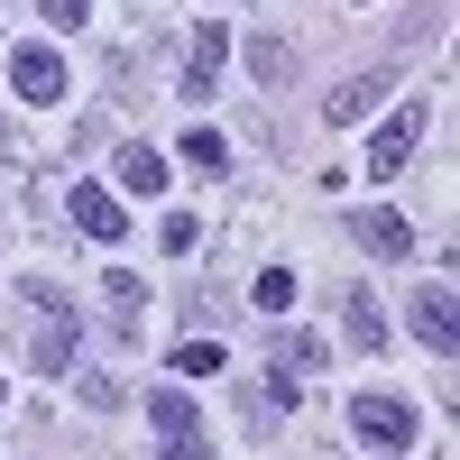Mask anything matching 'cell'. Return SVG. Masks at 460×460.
Segmentation results:
<instances>
[{
	"instance_id": "obj_1",
	"label": "cell",
	"mask_w": 460,
	"mask_h": 460,
	"mask_svg": "<svg viewBox=\"0 0 460 460\" xmlns=\"http://www.w3.org/2000/svg\"><path fill=\"white\" fill-rule=\"evenodd\" d=\"M147 424H157V460H212L203 405L184 396V387H147Z\"/></svg>"
},
{
	"instance_id": "obj_2",
	"label": "cell",
	"mask_w": 460,
	"mask_h": 460,
	"mask_svg": "<svg viewBox=\"0 0 460 460\" xmlns=\"http://www.w3.org/2000/svg\"><path fill=\"white\" fill-rule=\"evenodd\" d=\"M350 433L368 442V451H414V433H424V424H414V405L405 396H350Z\"/></svg>"
},
{
	"instance_id": "obj_3",
	"label": "cell",
	"mask_w": 460,
	"mask_h": 460,
	"mask_svg": "<svg viewBox=\"0 0 460 460\" xmlns=\"http://www.w3.org/2000/svg\"><path fill=\"white\" fill-rule=\"evenodd\" d=\"M424 129H433V111H424V102H405L396 120H387V129L368 138V166H359V175H377V184H396V175L414 166V147H424Z\"/></svg>"
},
{
	"instance_id": "obj_4",
	"label": "cell",
	"mask_w": 460,
	"mask_h": 460,
	"mask_svg": "<svg viewBox=\"0 0 460 460\" xmlns=\"http://www.w3.org/2000/svg\"><path fill=\"white\" fill-rule=\"evenodd\" d=\"M28 304L47 314V332H37V350H28V359L47 368V377H56V368H74V341H84V323H74V304H65V295H56L47 277H28Z\"/></svg>"
},
{
	"instance_id": "obj_5",
	"label": "cell",
	"mask_w": 460,
	"mask_h": 460,
	"mask_svg": "<svg viewBox=\"0 0 460 460\" xmlns=\"http://www.w3.org/2000/svg\"><path fill=\"white\" fill-rule=\"evenodd\" d=\"M10 84H19V102H37V111H56V102L74 93V74H65V56L47 47V37H28V47L10 56Z\"/></svg>"
},
{
	"instance_id": "obj_6",
	"label": "cell",
	"mask_w": 460,
	"mask_h": 460,
	"mask_svg": "<svg viewBox=\"0 0 460 460\" xmlns=\"http://www.w3.org/2000/svg\"><path fill=\"white\" fill-rule=\"evenodd\" d=\"M65 212H74V230H84V240H129V212H120V194H111V184H74Z\"/></svg>"
},
{
	"instance_id": "obj_7",
	"label": "cell",
	"mask_w": 460,
	"mask_h": 460,
	"mask_svg": "<svg viewBox=\"0 0 460 460\" xmlns=\"http://www.w3.org/2000/svg\"><path fill=\"white\" fill-rule=\"evenodd\" d=\"M405 314H414V341H424L433 359H451V350H460V323H451V286H442V277H433L424 295H414Z\"/></svg>"
},
{
	"instance_id": "obj_8",
	"label": "cell",
	"mask_w": 460,
	"mask_h": 460,
	"mask_svg": "<svg viewBox=\"0 0 460 460\" xmlns=\"http://www.w3.org/2000/svg\"><path fill=\"white\" fill-rule=\"evenodd\" d=\"M221 56H230V28H221V19H203V28H194V47H184V93H194V102L221 84Z\"/></svg>"
},
{
	"instance_id": "obj_9",
	"label": "cell",
	"mask_w": 460,
	"mask_h": 460,
	"mask_svg": "<svg viewBox=\"0 0 460 460\" xmlns=\"http://www.w3.org/2000/svg\"><path fill=\"white\" fill-rule=\"evenodd\" d=\"M350 240H359L368 258H405V249H414V230H405L396 212H359V221H350Z\"/></svg>"
},
{
	"instance_id": "obj_10",
	"label": "cell",
	"mask_w": 460,
	"mask_h": 460,
	"mask_svg": "<svg viewBox=\"0 0 460 460\" xmlns=\"http://www.w3.org/2000/svg\"><path fill=\"white\" fill-rule=\"evenodd\" d=\"M111 175H120V194H166V157H157V147H120Z\"/></svg>"
},
{
	"instance_id": "obj_11",
	"label": "cell",
	"mask_w": 460,
	"mask_h": 460,
	"mask_svg": "<svg viewBox=\"0 0 460 460\" xmlns=\"http://www.w3.org/2000/svg\"><path fill=\"white\" fill-rule=\"evenodd\" d=\"M377 93H387V74H359V84H341V93L323 102V120H332V129H350V120H368V111H377Z\"/></svg>"
},
{
	"instance_id": "obj_12",
	"label": "cell",
	"mask_w": 460,
	"mask_h": 460,
	"mask_svg": "<svg viewBox=\"0 0 460 460\" xmlns=\"http://www.w3.org/2000/svg\"><path fill=\"white\" fill-rule=\"evenodd\" d=\"M249 74H258L267 93H277L286 74H295V47H286V37H249Z\"/></svg>"
},
{
	"instance_id": "obj_13",
	"label": "cell",
	"mask_w": 460,
	"mask_h": 460,
	"mask_svg": "<svg viewBox=\"0 0 460 460\" xmlns=\"http://www.w3.org/2000/svg\"><path fill=\"white\" fill-rule=\"evenodd\" d=\"M175 157L194 166V175H221V157H230V147H221V129H203V120H194V129H184V147H175Z\"/></svg>"
},
{
	"instance_id": "obj_14",
	"label": "cell",
	"mask_w": 460,
	"mask_h": 460,
	"mask_svg": "<svg viewBox=\"0 0 460 460\" xmlns=\"http://www.w3.org/2000/svg\"><path fill=\"white\" fill-rule=\"evenodd\" d=\"M157 249H175V258H194V249H203V221H194V212H166V230H157Z\"/></svg>"
},
{
	"instance_id": "obj_15",
	"label": "cell",
	"mask_w": 460,
	"mask_h": 460,
	"mask_svg": "<svg viewBox=\"0 0 460 460\" xmlns=\"http://www.w3.org/2000/svg\"><path fill=\"white\" fill-rule=\"evenodd\" d=\"M341 314H350V341H359V350H377V341H387V323H377V304H368V295H350Z\"/></svg>"
},
{
	"instance_id": "obj_16",
	"label": "cell",
	"mask_w": 460,
	"mask_h": 460,
	"mask_svg": "<svg viewBox=\"0 0 460 460\" xmlns=\"http://www.w3.org/2000/svg\"><path fill=\"white\" fill-rule=\"evenodd\" d=\"M175 377H221V341H184V350H175Z\"/></svg>"
},
{
	"instance_id": "obj_17",
	"label": "cell",
	"mask_w": 460,
	"mask_h": 460,
	"mask_svg": "<svg viewBox=\"0 0 460 460\" xmlns=\"http://www.w3.org/2000/svg\"><path fill=\"white\" fill-rule=\"evenodd\" d=\"M37 19L65 37V28H84V19H93V0H37Z\"/></svg>"
},
{
	"instance_id": "obj_18",
	"label": "cell",
	"mask_w": 460,
	"mask_h": 460,
	"mask_svg": "<svg viewBox=\"0 0 460 460\" xmlns=\"http://www.w3.org/2000/svg\"><path fill=\"white\" fill-rule=\"evenodd\" d=\"M286 304H295V277H286V267H267V277H258V314H286Z\"/></svg>"
},
{
	"instance_id": "obj_19",
	"label": "cell",
	"mask_w": 460,
	"mask_h": 460,
	"mask_svg": "<svg viewBox=\"0 0 460 460\" xmlns=\"http://www.w3.org/2000/svg\"><path fill=\"white\" fill-rule=\"evenodd\" d=\"M111 304H120V323H129V314H138V304H147V286L129 277V267H111Z\"/></svg>"
},
{
	"instance_id": "obj_20",
	"label": "cell",
	"mask_w": 460,
	"mask_h": 460,
	"mask_svg": "<svg viewBox=\"0 0 460 460\" xmlns=\"http://www.w3.org/2000/svg\"><path fill=\"white\" fill-rule=\"evenodd\" d=\"M0 396H10V387H0Z\"/></svg>"
}]
</instances>
